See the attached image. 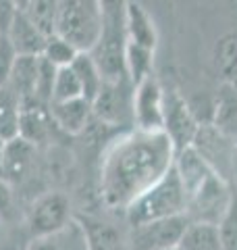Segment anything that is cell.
Returning a JSON list of instances; mask_svg holds the SVG:
<instances>
[{"mask_svg":"<svg viewBox=\"0 0 237 250\" xmlns=\"http://www.w3.org/2000/svg\"><path fill=\"white\" fill-rule=\"evenodd\" d=\"M175 146L164 131L133 129L115 140L102 161L100 194L113 208L127 210L175 165Z\"/></svg>","mask_w":237,"mask_h":250,"instance_id":"1","label":"cell"},{"mask_svg":"<svg viewBox=\"0 0 237 250\" xmlns=\"http://www.w3.org/2000/svg\"><path fill=\"white\" fill-rule=\"evenodd\" d=\"M185 208H187L185 190L175 165H173L169 173L160 182H156L150 190H146L136 202H131L125 213H127L131 228H136V225L141 223L185 215Z\"/></svg>","mask_w":237,"mask_h":250,"instance_id":"2","label":"cell"},{"mask_svg":"<svg viewBox=\"0 0 237 250\" xmlns=\"http://www.w3.org/2000/svg\"><path fill=\"white\" fill-rule=\"evenodd\" d=\"M102 2L96 0H60L57 15V36L77 52H92L102 34Z\"/></svg>","mask_w":237,"mask_h":250,"instance_id":"3","label":"cell"},{"mask_svg":"<svg viewBox=\"0 0 237 250\" xmlns=\"http://www.w3.org/2000/svg\"><path fill=\"white\" fill-rule=\"evenodd\" d=\"M102 13H104L102 34L90 54L104 80H123L127 77L125 52L129 44L125 29V2H102Z\"/></svg>","mask_w":237,"mask_h":250,"instance_id":"4","label":"cell"},{"mask_svg":"<svg viewBox=\"0 0 237 250\" xmlns=\"http://www.w3.org/2000/svg\"><path fill=\"white\" fill-rule=\"evenodd\" d=\"M133 94L136 85L129 82V77L104 80L98 96L92 103V115L108 125L133 123Z\"/></svg>","mask_w":237,"mask_h":250,"instance_id":"5","label":"cell"},{"mask_svg":"<svg viewBox=\"0 0 237 250\" xmlns=\"http://www.w3.org/2000/svg\"><path fill=\"white\" fill-rule=\"evenodd\" d=\"M187 225L185 215L136 225L131 228L129 250H177Z\"/></svg>","mask_w":237,"mask_h":250,"instance_id":"6","label":"cell"},{"mask_svg":"<svg viewBox=\"0 0 237 250\" xmlns=\"http://www.w3.org/2000/svg\"><path fill=\"white\" fill-rule=\"evenodd\" d=\"M164 123L162 131L169 136V140L175 146V152H183L185 148H192L194 140L198 136L200 125L196 123V119L189 113L187 100H183L177 92L164 94Z\"/></svg>","mask_w":237,"mask_h":250,"instance_id":"7","label":"cell"},{"mask_svg":"<svg viewBox=\"0 0 237 250\" xmlns=\"http://www.w3.org/2000/svg\"><path fill=\"white\" fill-rule=\"evenodd\" d=\"M192 148L206 161V165L215 171L218 177H227L233 169L235 161V142L223 136L215 125H204L198 129Z\"/></svg>","mask_w":237,"mask_h":250,"instance_id":"8","label":"cell"},{"mask_svg":"<svg viewBox=\"0 0 237 250\" xmlns=\"http://www.w3.org/2000/svg\"><path fill=\"white\" fill-rule=\"evenodd\" d=\"M69 221V200L59 192L44 194L29 210V231L34 238H48L60 231Z\"/></svg>","mask_w":237,"mask_h":250,"instance_id":"9","label":"cell"},{"mask_svg":"<svg viewBox=\"0 0 237 250\" xmlns=\"http://www.w3.org/2000/svg\"><path fill=\"white\" fill-rule=\"evenodd\" d=\"M164 92L158 82L148 77L141 82L133 94V123L141 131H162L164 123Z\"/></svg>","mask_w":237,"mask_h":250,"instance_id":"10","label":"cell"},{"mask_svg":"<svg viewBox=\"0 0 237 250\" xmlns=\"http://www.w3.org/2000/svg\"><path fill=\"white\" fill-rule=\"evenodd\" d=\"M6 38L11 40L13 48L17 50L19 57H42L46 40H48V38L27 19V15L19 11V6H17V15H15V21H13Z\"/></svg>","mask_w":237,"mask_h":250,"instance_id":"11","label":"cell"},{"mask_svg":"<svg viewBox=\"0 0 237 250\" xmlns=\"http://www.w3.org/2000/svg\"><path fill=\"white\" fill-rule=\"evenodd\" d=\"M48 111L52 123L67 134H81L92 117V104L85 98L67 100V103H50Z\"/></svg>","mask_w":237,"mask_h":250,"instance_id":"12","label":"cell"},{"mask_svg":"<svg viewBox=\"0 0 237 250\" xmlns=\"http://www.w3.org/2000/svg\"><path fill=\"white\" fill-rule=\"evenodd\" d=\"M52 123V117L48 111V104L31 98L21 103V125H19V138L27 140L29 144L42 142L48 136Z\"/></svg>","mask_w":237,"mask_h":250,"instance_id":"13","label":"cell"},{"mask_svg":"<svg viewBox=\"0 0 237 250\" xmlns=\"http://www.w3.org/2000/svg\"><path fill=\"white\" fill-rule=\"evenodd\" d=\"M125 29H127L129 44L141 48H156V27L152 17L139 2H125Z\"/></svg>","mask_w":237,"mask_h":250,"instance_id":"14","label":"cell"},{"mask_svg":"<svg viewBox=\"0 0 237 250\" xmlns=\"http://www.w3.org/2000/svg\"><path fill=\"white\" fill-rule=\"evenodd\" d=\"M27 250H90L88 229L75 221H69L60 231L48 238H34Z\"/></svg>","mask_w":237,"mask_h":250,"instance_id":"15","label":"cell"},{"mask_svg":"<svg viewBox=\"0 0 237 250\" xmlns=\"http://www.w3.org/2000/svg\"><path fill=\"white\" fill-rule=\"evenodd\" d=\"M36 146L23 138H15L4 144L2 156V179L4 182H19L25 177L31 163H34Z\"/></svg>","mask_w":237,"mask_h":250,"instance_id":"16","label":"cell"},{"mask_svg":"<svg viewBox=\"0 0 237 250\" xmlns=\"http://www.w3.org/2000/svg\"><path fill=\"white\" fill-rule=\"evenodd\" d=\"M38 69H40V57H19L15 62L11 77L6 82V88H11L21 103L36 98V82H38Z\"/></svg>","mask_w":237,"mask_h":250,"instance_id":"17","label":"cell"},{"mask_svg":"<svg viewBox=\"0 0 237 250\" xmlns=\"http://www.w3.org/2000/svg\"><path fill=\"white\" fill-rule=\"evenodd\" d=\"M177 250H225L220 225L189 223Z\"/></svg>","mask_w":237,"mask_h":250,"instance_id":"18","label":"cell"},{"mask_svg":"<svg viewBox=\"0 0 237 250\" xmlns=\"http://www.w3.org/2000/svg\"><path fill=\"white\" fill-rule=\"evenodd\" d=\"M71 69H73V73L79 80V85H81V96L92 104L102 88V82H104L96 61L92 59L90 52H79L75 61L71 62Z\"/></svg>","mask_w":237,"mask_h":250,"instance_id":"19","label":"cell"},{"mask_svg":"<svg viewBox=\"0 0 237 250\" xmlns=\"http://www.w3.org/2000/svg\"><path fill=\"white\" fill-rule=\"evenodd\" d=\"M215 127L229 140H237V90L227 83L217 98V113H215Z\"/></svg>","mask_w":237,"mask_h":250,"instance_id":"20","label":"cell"},{"mask_svg":"<svg viewBox=\"0 0 237 250\" xmlns=\"http://www.w3.org/2000/svg\"><path fill=\"white\" fill-rule=\"evenodd\" d=\"M21 125V98L11 88H0V140L11 142L19 138Z\"/></svg>","mask_w":237,"mask_h":250,"instance_id":"21","label":"cell"},{"mask_svg":"<svg viewBox=\"0 0 237 250\" xmlns=\"http://www.w3.org/2000/svg\"><path fill=\"white\" fill-rule=\"evenodd\" d=\"M17 6L19 11L27 15V19L46 38L57 34V15H59L57 0H29V2H17Z\"/></svg>","mask_w":237,"mask_h":250,"instance_id":"22","label":"cell"},{"mask_svg":"<svg viewBox=\"0 0 237 250\" xmlns=\"http://www.w3.org/2000/svg\"><path fill=\"white\" fill-rule=\"evenodd\" d=\"M215 65L231 85L237 82V31L218 38L215 46Z\"/></svg>","mask_w":237,"mask_h":250,"instance_id":"23","label":"cell"},{"mask_svg":"<svg viewBox=\"0 0 237 250\" xmlns=\"http://www.w3.org/2000/svg\"><path fill=\"white\" fill-rule=\"evenodd\" d=\"M152 62H154V50L141 48L136 44H127V52H125V69H127L129 82L136 85L146 82L152 77Z\"/></svg>","mask_w":237,"mask_h":250,"instance_id":"24","label":"cell"},{"mask_svg":"<svg viewBox=\"0 0 237 250\" xmlns=\"http://www.w3.org/2000/svg\"><path fill=\"white\" fill-rule=\"evenodd\" d=\"M75 98H83L81 85H79V80L73 73V69L62 67L57 71V80H54L50 103H67V100H75Z\"/></svg>","mask_w":237,"mask_h":250,"instance_id":"25","label":"cell"},{"mask_svg":"<svg viewBox=\"0 0 237 250\" xmlns=\"http://www.w3.org/2000/svg\"><path fill=\"white\" fill-rule=\"evenodd\" d=\"M77 54L79 52L73 48V46L54 34V36H50L48 40H46L42 57L48 61V62H52L57 69H62V67H71V62L75 61Z\"/></svg>","mask_w":237,"mask_h":250,"instance_id":"26","label":"cell"},{"mask_svg":"<svg viewBox=\"0 0 237 250\" xmlns=\"http://www.w3.org/2000/svg\"><path fill=\"white\" fill-rule=\"evenodd\" d=\"M57 71L59 69L48 62L44 57H40V69H38V82H36V100L44 104H50L52 100V88H54V80H57Z\"/></svg>","mask_w":237,"mask_h":250,"instance_id":"27","label":"cell"},{"mask_svg":"<svg viewBox=\"0 0 237 250\" xmlns=\"http://www.w3.org/2000/svg\"><path fill=\"white\" fill-rule=\"evenodd\" d=\"M17 59H19V54L13 48L11 40L6 36H0V88H4L6 82H9Z\"/></svg>","mask_w":237,"mask_h":250,"instance_id":"28","label":"cell"},{"mask_svg":"<svg viewBox=\"0 0 237 250\" xmlns=\"http://www.w3.org/2000/svg\"><path fill=\"white\" fill-rule=\"evenodd\" d=\"M220 233H223L225 250H237V202L235 198L231 202V208H229L225 221L220 223Z\"/></svg>","mask_w":237,"mask_h":250,"instance_id":"29","label":"cell"},{"mask_svg":"<svg viewBox=\"0 0 237 250\" xmlns=\"http://www.w3.org/2000/svg\"><path fill=\"white\" fill-rule=\"evenodd\" d=\"M17 15V2L11 0H0V36H6Z\"/></svg>","mask_w":237,"mask_h":250,"instance_id":"30","label":"cell"},{"mask_svg":"<svg viewBox=\"0 0 237 250\" xmlns=\"http://www.w3.org/2000/svg\"><path fill=\"white\" fill-rule=\"evenodd\" d=\"M11 207V188L4 179H0V210H6Z\"/></svg>","mask_w":237,"mask_h":250,"instance_id":"31","label":"cell"},{"mask_svg":"<svg viewBox=\"0 0 237 250\" xmlns=\"http://www.w3.org/2000/svg\"><path fill=\"white\" fill-rule=\"evenodd\" d=\"M4 144H6V142H2V140H0V179H2V156H4Z\"/></svg>","mask_w":237,"mask_h":250,"instance_id":"32","label":"cell"},{"mask_svg":"<svg viewBox=\"0 0 237 250\" xmlns=\"http://www.w3.org/2000/svg\"><path fill=\"white\" fill-rule=\"evenodd\" d=\"M233 88H235V90H237V82H235V83H233Z\"/></svg>","mask_w":237,"mask_h":250,"instance_id":"33","label":"cell"}]
</instances>
